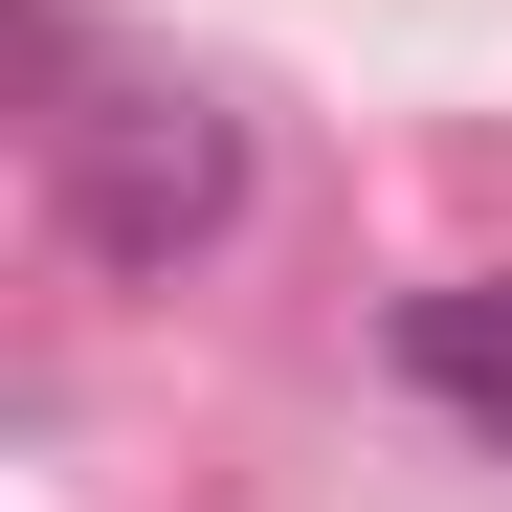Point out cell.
I'll use <instances>...</instances> for the list:
<instances>
[{"instance_id":"obj_1","label":"cell","mask_w":512,"mask_h":512,"mask_svg":"<svg viewBox=\"0 0 512 512\" xmlns=\"http://www.w3.org/2000/svg\"><path fill=\"white\" fill-rule=\"evenodd\" d=\"M45 201H67V245H90L112 290H179L201 245L245 223V112L201 90V67H90V45H67V112H45Z\"/></svg>"},{"instance_id":"obj_2","label":"cell","mask_w":512,"mask_h":512,"mask_svg":"<svg viewBox=\"0 0 512 512\" xmlns=\"http://www.w3.org/2000/svg\"><path fill=\"white\" fill-rule=\"evenodd\" d=\"M379 357H401V401H446L468 446L512 468V268H468V290H401V334H379Z\"/></svg>"}]
</instances>
